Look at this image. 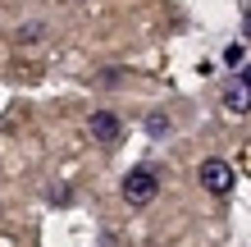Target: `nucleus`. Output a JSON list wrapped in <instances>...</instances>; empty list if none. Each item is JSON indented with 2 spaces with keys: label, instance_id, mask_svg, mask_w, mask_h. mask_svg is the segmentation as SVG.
Wrapping results in <instances>:
<instances>
[{
  "label": "nucleus",
  "instance_id": "nucleus-1",
  "mask_svg": "<svg viewBox=\"0 0 251 247\" xmlns=\"http://www.w3.org/2000/svg\"><path fill=\"white\" fill-rule=\"evenodd\" d=\"M155 192H160V179H155V169H146V165H137L124 179V201L128 206H151Z\"/></svg>",
  "mask_w": 251,
  "mask_h": 247
},
{
  "label": "nucleus",
  "instance_id": "nucleus-2",
  "mask_svg": "<svg viewBox=\"0 0 251 247\" xmlns=\"http://www.w3.org/2000/svg\"><path fill=\"white\" fill-rule=\"evenodd\" d=\"M197 179H201V188H205V192L224 197V192H233V183H238V174H233V165H228V161H201Z\"/></svg>",
  "mask_w": 251,
  "mask_h": 247
},
{
  "label": "nucleus",
  "instance_id": "nucleus-3",
  "mask_svg": "<svg viewBox=\"0 0 251 247\" xmlns=\"http://www.w3.org/2000/svg\"><path fill=\"white\" fill-rule=\"evenodd\" d=\"M87 128H92V142H100V147H114V142L124 137V124H119V114H114V110H96Z\"/></svg>",
  "mask_w": 251,
  "mask_h": 247
},
{
  "label": "nucleus",
  "instance_id": "nucleus-4",
  "mask_svg": "<svg viewBox=\"0 0 251 247\" xmlns=\"http://www.w3.org/2000/svg\"><path fill=\"white\" fill-rule=\"evenodd\" d=\"M224 110H228V114H251V87H247L242 78H233V82L224 87Z\"/></svg>",
  "mask_w": 251,
  "mask_h": 247
},
{
  "label": "nucleus",
  "instance_id": "nucleus-5",
  "mask_svg": "<svg viewBox=\"0 0 251 247\" xmlns=\"http://www.w3.org/2000/svg\"><path fill=\"white\" fill-rule=\"evenodd\" d=\"M146 133H169V119H165V114H151V119H146Z\"/></svg>",
  "mask_w": 251,
  "mask_h": 247
},
{
  "label": "nucleus",
  "instance_id": "nucleus-6",
  "mask_svg": "<svg viewBox=\"0 0 251 247\" xmlns=\"http://www.w3.org/2000/svg\"><path fill=\"white\" fill-rule=\"evenodd\" d=\"M41 37V23H27V27H19V41H37Z\"/></svg>",
  "mask_w": 251,
  "mask_h": 247
},
{
  "label": "nucleus",
  "instance_id": "nucleus-7",
  "mask_svg": "<svg viewBox=\"0 0 251 247\" xmlns=\"http://www.w3.org/2000/svg\"><path fill=\"white\" fill-rule=\"evenodd\" d=\"M242 37L251 41V9H247V19H242Z\"/></svg>",
  "mask_w": 251,
  "mask_h": 247
},
{
  "label": "nucleus",
  "instance_id": "nucleus-8",
  "mask_svg": "<svg viewBox=\"0 0 251 247\" xmlns=\"http://www.w3.org/2000/svg\"><path fill=\"white\" fill-rule=\"evenodd\" d=\"M242 82H247V87H251V64H247V69H242Z\"/></svg>",
  "mask_w": 251,
  "mask_h": 247
}]
</instances>
